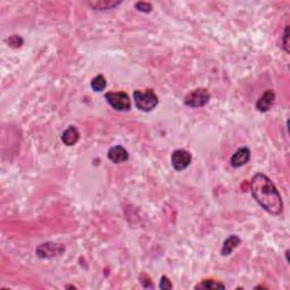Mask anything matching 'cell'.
<instances>
[{"mask_svg": "<svg viewBox=\"0 0 290 290\" xmlns=\"http://www.w3.org/2000/svg\"><path fill=\"white\" fill-rule=\"evenodd\" d=\"M133 96L136 108L144 112H152L159 103V98L152 89H144V91L136 89L133 93Z\"/></svg>", "mask_w": 290, "mask_h": 290, "instance_id": "cell-2", "label": "cell"}, {"mask_svg": "<svg viewBox=\"0 0 290 290\" xmlns=\"http://www.w3.org/2000/svg\"><path fill=\"white\" fill-rule=\"evenodd\" d=\"M80 131L75 126L67 127L62 134V141L67 146H73L80 141Z\"/></svg>", "mask_w": 290, "mask_h": 290, "instance_id": "cell-10", "label": "cell"}, {"mask_svg": "<svg viewBox=\"0 0 290 290\" xmlns=\"http://www.w3.org/2000/svg\"><path fill=\"white\" fill-rule=\"evenodd\" d=\"M210 92L206 89H196L185 96L184 103L189 108H202L210 102Z\"/></svg>", "mask_w": 290, "mask_h": 290, "instance_id": "cell-4", "label": "cell"}, {"mask_svg": "<svg viewBox=\"0 0 290 290\" xmlns=\"http://www.w3.org/2000/svg\"><path fill=\"white\" fill-rule=\"evenodd\" d=\"M130 157L127 150L121 145H114L108 151V159L113 163H123L126 162Z\"/></svg>", "mask_w": 290, "mask_h": 290, "instance_id": "cell-9", "label": "cell"}, {"mask_svg": "<svg viewBox=\"0 0 290 290\" xmlns=\"http://www.w3.org/2000/svg\"><path fill=\"white\" fill-rule=\"evenodd\" d=\"M135 8L136 10L141 13H151L152 12V5L150 2H145V1H138L135 3Z\"/></svg>", "mask_w": 290, "mask_h": 290, "instance_id": "cell-15", "label": "cell"}, {"mask_svg": "<svg viewBox=\"0 0 290 290\" xmlns=\"http://www.w3.org/2000/svg\"><path fill=\"white\" fill-rule=\"evenodd\" d=\"M107 102L117 112H128L132 103L126 92H108L105 94Z\"/></svg>", "mask_w": 290, "mask_h": 290, "instance_id": "cell-3", "label": "cell"}, {"mask_svg": "<svg viewBox=\"0 0 290 290\" xmlns=\"http://www.w3.org/2000/svg\"><path fill=\"white\" fill-rule=\"evenodd\" d=\"M192 162V155L184 149H179L171 155V164L176 171H182L189 167Z\"/></svg>", "mask_w": 290, "mask_h": 290, "instance_id": "cell-6", "label": "cell"}, {"mask_svg": "<svg viewBox=\"0 0 290 290\" xmlns=\"http://www.w3.org/2000/svg\"><path fill=\"white\" fill-rule=\"evenodd\" d=\"M7 42H8V45L12 46V48H20V46H22L24 41L20 35H12V37H9Z\"/></svg>", "mask_w": 290, "mask_h": 290, "instance_id": "cell-16", "label": "cell"}, {"mask_svg": "<svg viewBox=\"0 0 290 290\" xmlns=\"http://www.w3.org/2000/svg\"><path fill=\"white\" fill-rule=\"evenodd\" d=\"M91 88L94 92H102L107 88V80L103 75H96L91 81Z\"/></svg>", "mask_w": 290, "mask_h": 290, "instance_id": "cell-13", "label": "cell"}, {"mask_svg": "<svg viewBox=\"0 0 290 290\" xmlns=\"http://www.w3.org/2000/svg\"><path fill=\"white\" fill-rule=\"evenodd\" d=\"M64 252H65V246L63 244L48 242L44 243V244L39 246L37 250H35V254H37L38 257H40L42 260H48L60 256L62 254H64Z\"/></svg>", "mask_w": 290, "mask_h": 290, "instance_id": "cell-5", "label": "cell"}, {"mask_svg": "<svg viewBox=\"0 0 290 290\" xmlns=\"http://www.w3.org/2000/svg\"><path fill=\"white\" fill-rule=\"evenodd\" d=\"M275 100V94L272 89H268L260 96V99L256 101L255 108L259 110L260 112H267L270 110V108L273 105Z\"/></svg>", "mask_w": 290, "mask_h": 290, "instance_id": "cell-8", "label": "cell"}, {"mask_svg": "<svg viewBox=\"0 0 290 290\" xmlns=\"http://www.w3.org/2000/svg\"><path fill=\"white\" fill-rule=\"evenodd\" d=\"M224 289L225 286L223 284H221L219 281L216 280H203L201 284H199L198 286H195V289Z\"/></svg>", "mask_w": 290, "mask_h": 290, "instance_id": "cell-14", "label": "cell"}, {"mask_svg": "<svg viewBox=\"0 0 290 290\" xmlns=\"http://www.w3.org/2000/svg\"><path fill=\"white\" fill-rule=\"evenodd\" d=\"M289 26H286L285 28V33H284V42H282V45H284V49L286 52H289V44H288V39H289Z\"/></svg>", "mask_w": 290, "mask_h": 290, "instance_id": "cell-18", "label": "cell"}, {"mask_svg": "<svg viewBox=\"0 0 290 290\" xmlns=\"http://www.w3.org/2000/svg\"><path fill=\"white\" fill-rule=\"evenodd\" d=\"M159 287H160V289H163V290H170V289H173V284H171L169 278L166 277V275H163L160 280Z\"/></svg>", "mask_w": 290, "mask_h": 290, "instance_id": "cell-17", "label": "cell"}, {"mask_svg": "<svg viewBox=\"0 0 290 290\" xmlns=\"http://www.w3.org/2000/svg\"><path fill=\"white\" fill-rule=\"evenodd\" d=\"M241 243V238H239L237 235L229 236V237L223 242V248H221V254H223V256L230 255V254L234 252V249L237 248Z\"/></svg>", "mask_w": 290, "mask_h": 290, "instance_id": "cell-11", "label": "cell"}, {"mask_svg": "<svg viewBox=\"0 0 290 290\" xmlns=\"http://www.w3.org/2000/svg\"><path fill=\"white\" fill-rule=\"evenodd\" d=\"M250 150L248 148H241L232 155L230 163L234 168H241L249 162Z\"/></svg>", "mask_w": 290, "mask_h": 290, "instance_id": "cell-7", "label": "cell"}, {"mask_svg": "<svg viewBox=\"0 0 290 290\" xmlns=\"http://www.w3.org/2000/svg\"><path fill=\"white\" fill-rule=\"evenodd\" d=\"M250 192L255 201L273 216H278L284 210V202L278 188L268 176L256 174L250 181Z\"/></svg>", "mask_w": 290, "mask_h": 290, "instance_id": "cell-1", "label": "cell"}, {"mask_svg": "<svg viewBox=\"0 0 290 290\" xmlns=\"http://www.w3.org/2000/svg\"><path fill=\"white\" fill-rule=\"evenodd\" d=\"M121 1L117 0H94V1H88V5L94 10H110L113 9L114 7L119 6Z\"/></svg>", "mask_w": 290, "mask_h": 290, "instance_id": "cell-12", "label": "cell"}]
</instances>
